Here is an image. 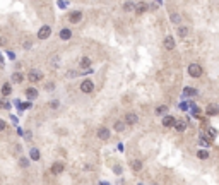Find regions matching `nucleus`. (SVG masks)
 Here are the masks:
<instances>
[{
    "mask_svg": "<svg viewBox=\"0 0 219 185\" xmlns=\"http://www.w3.org/2000/svg\"><path fill=\"white\" fill-rule=\"evenodd\" d=\"M188 74L190 77H200L202 75V67L199 63H190L188 65Z\"/></svg>",
    "mask_w": 219,
    "mask_h": 185,
    "instance_id": "nucleus-1",
    "label": "nucleus"
},
{
    "mask_svg": "<svg viewBox=\"0 0 219 185\" xmlns=\"http://www.w3.org/2000/svg\"><path fill=\"white\" fill-rule=\"evenodd\" d=\"M79 88H81V91H82V92L89 94V92H93V91H94V82H93V81H89V79H86V81H82V84L79 86Z\"/></svg>",
    "mask_w": 219,
    "mask_h": 185,
    "instance_id": "nucleus-2",
    "label": "nucleus"
},
{
    "mask_svg": "<svg viewBox=\"0 0 219 185\" xmlns=\"http://www.w3.org/2000/svg\"><path fill=\"white\" fill-rule=\"evenodd\" d=\"M50 34H52V28L50 26H41L38 31V40H48Z\"/></svg>",
    "mask_w": 219,
    "mask_h": 185,
    "instance_id": "nucleus-3",
    "label": "nucleus"
},
{
    "mask_svg": "<svg viewBox=\"0 0 219 185\" xmlns=\"http://www.w3.org/2000/svg\"><path fill=\"white\" fill-rule=\"evenodd\" d=\"M27 79H29L31 82H38V81L43 79V74H41L40 71H36V69H33V71L27 72Z\"/></svg>",
    "mask_w": 219,
    "mask_h": 185,
    "instance_id": "nucleus-4",
    "label": "nucleus"
},
{
    "mask_svg": "<svg viewBox=\"0 0 219 185\" xmlns=\"http://www.w3.org/2000/svg\"><path fill=\"white\" fill-rule=\"evenodd\" d=\"M110 136H112V132H110L108 127H99V129H98V137H99L101 141H108Z\"/></svg>",
    "mask_w": 219,
    "mask_h": 185,
    "instance_id": "nucleus-5",
    "label": "nucleus"
},
{
    "mask_svg": "<svg viewBox=\"0 0 219 185\" xmlns=\"http://www.w3.org/2000/svg\"><path fill=\"white\" fill-rule=\"evenodd\" d=\"M163 45H164V48H166L168 52H171V50L175 48V38L171 36V34H168V36H164V40H163Z\"/></svg>",
    "mask_w": 219,
    "mask_h": 185,
    "instance_id": "nucleus-6",
    "label": "nucleus"
},
{
    "mask_svg": "<svg viewBox=\"0 0 219 185\" xmlns=\"http://www.w3.org/2000/svg\"><path fill=\"white\" fill-rule=\"evenodd\" d=\"M205 113H207L209 117H216V115H219V105H216V103L207 105V108H205Z\"/></svg>",
    "mask_w": 219,
    "mask_h": 185,
    "instance_id": "nucleus-7",
    "label": "nucleus"
},
{
    "mask_svg": "<svg viewBox=\"0 0 219 185\" xmlns=\"http://www.w3.org/2000/svg\"><path fill=\"white\" fill-rule=\"evenodd\" d=\"M81 19H82V12L81 11H74V12H70V14H69V21H70L72 24L81 22Z\"/></svg>",
    "mask_w": 219,
    "mask_h": 185,
    "instance_id": "nucleus-8",
    "label": "nucleus"
},
{
    "mask_svg": "<svg viewBox=\"0 0 219 185\" xmlns=\"http://www.w3.org/2000/svg\"><path fill=\"white\" fill-rule=\"evenodd\" d=\"M175 117H171V115H164V118H163V127L164 129H171V127H175Z\"/></svg>",
    "mask_w": 219,
    "mask_h": 185,
    "instance_id": "nucleus-9",
    "label": "nucleus"
},
{
    "mask_svg": "<svg viewBox=\"0 0 219 185\" xmlns=\"http://www.w3.org/2000/svg\"><path fill=\"white\" fill-rule=\"evenodd\" d=\"M137 120H139V117L135 113H132V111L125 115V125H135V123H137Z\"/></svg>",
    "mask_w": 219,
    "mask_h": 185,
    "instance_id": "nucleus-10",
    "label": "nucleus"
},
{
    "mask_svg": "<svg viewBox=\"0 0 219 185\" xmlns=\"http://www.w3.org/2000/svg\"><path fill=\"white\" fill-rule=\"evenodd\" d=\"M147 9H149V5L145 4V2H139V4H135V9H134V11H135V14H137V15H141V14H144Z\"/></svg>",
    "mask_w": 219,
    "mask_h": 185,
    "instance_id": "nucleus-11",
    "label": "nucleus"
},
{
    "mask_svg": "<svg viewBox=\"0 0 219 185\" xmlns=\"http://www.w3.org/2000/svg\"><path fill=\"white\" fill-rule=\"evenodd\" d=\"M63 168H65V165L60 163V161H57V163L52 165V173H53V175H60V173L63 171Z\"/></svg>",
    "mask_w": 219,
    "mask_h": 185,
    "instance_id": "nucleus-12",
    "label": "nucleus"
},
{
    "mask_svg": "<svg viewBox=\"0 0 219 185\" xmlns=\"http://www.w3.org/2000/svg\"><path fill=\"white\" fill-rule=\"evenodd\" d=\"M26 98H27V100H31V101H34L38 98V89L36 88H27L26 89Z\"/></svg>",
    "mask_w": 219,
    "mask_h": 185,
    "instance_id": "nucleus-13",
    "label": "nucleus"
},
{
    "mask_svg": "<svg viewBox=\"0 0 219 185\" xmlns=\"http://www.w3.org/2000/svg\"><path fill=\"white\" fill-rule=\"evenodd\" d=\"M91 63H93V60H91L89 57H82L81 62H79V67H81L82 71H86V69H89L91 67Z\"/></svg>",
    "mask_w": 219,
    "mask_h": 185,
    "instance_id": "nucleus-14",
    "label": "nucleus"
},
{
    "mask_svg": "<svg viewBox=\"0 0 219 185\" xmlns=\"http://www.w3.org/2000/svg\"><path fill=\"white\" fill-rule=\"evenodd\" d=\"M175 130H176V132H185L187 130V120H176V122H175Z\"/></svg>",
    "mask_w": 219,
    "mask_h": 185,
    "instance_id": "nucleus-15",
    "label": "nucleus"
},
{
    "mask_svg": "<svg viewBox=\"0 0 219 185\" xmlns=\"http://www.w3.org/2000/svg\"><path fill=\"white\" fill-rule=\"evenodd\" d=\"M70 38H72V31L69 29V28H63V29L60 31V40L67 41V40H70Z\"/></svg>",
    "mask_w": 219,
    "mask_h": 185,
    "instance_id": "nucleus-16",
    "label": "nucleus"
},
{
    "mask_svg": "<svg viewBox=\"0 0 219 185\" xmlns=\"http://www.w3.org/2000/svg\"><path fill=\"white\" fill-rule=\"evenodd\" d=\"M23 81H24V75L21 74V72H14V74H12V82H14V84H21Z\"/></svg>",
    "mask_w": 219,
    "mask_h": 185,
    "instance_id": "nucleus-17",
    "label": "nucleus"
},
{
    "mask_svg": "<svg viewBox=\"0 0 219 185\" xmlns=\"http://www.w3.org/2000/svg\"><path fill=\"white\" fill-rule=\"evenodd\" d=\"M113 129H115L116 132H123V130H125V122H122V120H116L115 125H113Z\"/></svg>",
    "mask_w": 219,
    "mask_h": 185,
    "instance_id": "nucleus-18",
    "label": "nucleus"
},
{
    "mask_svg": "<svg viewBox=\"0 0 219 185\" xmlns=\"http://www.w3.org/2000/svg\"><path fill=\"white\" fill-rule=\"evenodd\" d=\"M170 19H171V22H173V24H180V22H182V15L176 14V12H173V14L170 15Z\"/></svg>",
    "mask_w": 219,
    "mask_h": 185,
    "instance_id": "nucleus-19",
    "label": "nucleus"
},
{
    "mask_svg": "<svg viewBox=\"0 0 219 185\" xmlns=\"http://www.w3.org/2000/svg\"><path fill=\"white\" fill-rule=\"evenodd\" d=\"M132 170H134V171H141L142 170V161L134 159V161H132Z\"/></svg>",
    "mask_w": 219,
    "mask_h": 185,
    "instance_id": "nucleus-20",
    "label": "nucleus"
},
{
    "mask_svg": "<svg viewBox=\"0 0 219 185\" xmlns=\"http://www.w3.org/2000/svg\"><path fill=\"white\" fill-rule=\"evenodd\" d=\"M11 92H12V88H11V84H7V82H5V84L2 86V94H4V96H9Z\"/></svg>",
    "mask_w": 219,
    "mask_h": 185,
    "instance_id": "nucleus-21",
    "label": "nucleus"
},
{
    "mask_svg": "<svg viewBox=\"0 0 219 185\" xmlns=\"http://www.w3.org/2000/svg\"><path fill=\"white\" fill-rule=\"evenodd\" d=\"M205 134H207V137H209V139H214V137L217 136L216 129H212V127H207V129H205Z\"/></svg>",
    "mask_w": 219,
    "mask_h": 185,
    "instance_id": "nucleus-22",
    "label": "nucleus"
},
{
    "mask_svg": "<svg viewBox=\"0 0 219 185\" xmlns=\"http://www.w3.org/2000/svg\"><path fill=\"white\" fill-rule=\"evenodd\" d=\"M29 156H31V159H34V161H38V159H40V151H38L36 148H33L29 151Z\"/></svg>",
    "mask_w": 219,
    "mask_h": 185,
    "instance_id": "nucleus-23",
    "label": "nucleus"
},
{
    "mask_svg": "<svg viewBox=\"0 0 219 185\" xmlns=\"http://www.w3.org/2000/svg\"><path fill=\"white\" fill-rule=\"evenodd\" d=\"M187 34H188V28H187V26H180L178 28V36L180 38H185Z\"/></svg>",
    "mask_w": 219,
    "mask_h": 185,
    "instance_id": "nucleus-24",
    "label": "nucleus"
},
{
    "mask_svg": "<svg viewBox=\"0 0 219 185\" xmlns=\"http://www.w3.org/2000/svg\"><path fill=\"white\" fill-rule=\"evenodd\" d=\"M164 113H168V106L166 105H159L156 108V115H164Z\"/></svg>",
    "mask_w": 219,
    "mask_h": 185,
    "instance_id": "nucleus-25",
    "label": "nucleus"
},
{
    "mask_svg": "<svg viewBox=\"0 0 219 185\" xmlns=\"http://www.w3.org/2000/svg\"><path fill=\"white\" fill-rule=\"evenodd\" d=\"M134 9H135L134 2H125V4H123V11L125 12H130V11H134Z\"/></svg>",
    "mask_w": 219,
    "mask_h": 185,
    "instance_id": "nucleus-26",
    "label": "nucleus"
},
{
    "mask_svg": "<svg viewBox=\"0 0 219 185\" xmlns=\"http://www.w3.org/2000/svg\"><path fill=\"white\" fill-rule=\"evenodd\" d=\"M183 94H185V96H195V94H197V91H195V89H190V88H187L185 91H183Z\"/></svg>",
    "mask_w": 219,
    "mask_h": 185,
    "instance_id": "nucleus-27",
    "label": "nucleus"
},
{
    "mask_svg": "<svg viewBox=\"0 0 219 185\" xmlns=\"http://www.w3.org/2000/svg\"><path fill=\"white\" fill-rule=\"evenodd\" d=\"M197 156H199L200 159H207L209 158V153L207 151H199V153H197Z\"/></svg>",
    "mask_w": 219,
    "mask_h": 185,
    "instance_id": "nucleus-28",
    "label": "nucleus"
},
{
    "mask_svg": "<svg viewBox=\"0 0 219 185\" xmlns=\"http://www.w3.org/2000/svg\"><path fill=\"white\" fill-rule=\"evenodd\" d=\"M0 108H4V110H9V108H11V105H9L5 100H2V101H0Z\"/></svg>",
    "mask_w": 219,
    "mask_h": 185,
    "instance_id": "nucleus-29",
    "label": "nucleus"
},
{
    "mask_svg": "<svg viewBox=\"0 0 219 185\" xmlns=\"http://www.w3.org/2000/svg\"><path fill=\"white\" fill-rule=\"evenodd\" d=\"M58 106H60V103H58L57 100H52V101H50V108H53V110H55V108H58Z\"/></svg>",
    "mask_w": 219,
    "mask_h": 185,
    "instance_id": "nucleus-30",
    "label": "nucleus"
},
{
    "mask_svg": "<svg viewBox=\"0 0 219 185\" xmlns=\"http://www.w3.org/2000/svg\"><path fill=\"white\" fill-rule=\"evenodd\" d=\"M199 142H200V144H205V146H211V142H209L207 137H205V139H204V137H200V139H199Z\"/></svg>",
    "mask_w": 219,
    "mask_h": 185,
    "instance_id": "nucleus-31",
    "label": "nucleus"
},
{
    "mask_svg": "<svg viewBox=\"0 0 219 185\" xmlns=\"http://www.w3.org/2000/svg\"><path fill=\"white\" fill-rule=\"evenodd\" d=\"M31 46H33V43H31V40H26V41H24V50H29Z\"/></svg>",
    "mask_w": 219,
    "mask_h": 185,
    "instance_id": "nucleus-32",
    "label": "nucleus"
},
{
    "mask_svg": "<svg viewBox=\"0 0 219 185\" xmlns=\"http://www.w3.org/2000/svg\"><path fill=\"white\" fill-rule=\"evenodd\" d=\"M45 89L46 91H53V89H55V84H53V82H48V84L45 86Z\"/></svg>",
    "mask_w": 219,
    "mask_h": 185,
    "instance_id": "nucleus-33",
    "label": "nucleus"
},
{
    "mask_svg": "<svg viewBox=\"0 0 219 185\" xmlns=\"http://www.w3.org/2000/svg\"><path fill=\"white\" fill-rule=\"evenodd\" d=\"M5 129H7V123H5V120L0 118V132H2V130H5Z\"/></svg>",
    "mask_w": 219,
    "mask_h": 185,
    "instance_id": "nucleus-34",
    "label": "nucleus"
},
{
    "mask_svg": "<svg viewBox=\"0 0 219 185\" xmlns=\"http://www.w3.org/2000/svg\"><path fill=\"white\" fill-rule=\"evenodd\" d=\"M79 75V72H75V71H69L67 72V77H77Z\"/></svg>",
    "mask_w": 219,
    "mask_h": 185,
    "instance_id": "nucleus-35",
    "label": "nucleus"
},
{
    "mask_svg": "<svg viewBox=\"0 0 219 185\" xmlns=\"http://www.w3.org/2000/svg\"><path fill=\"white\" fill-rule=\"evenodd\" d=\"M19 165H21V166H24V168H26L27 165H29V161H27V159H24V158H21V161H19Z\"/></svg>",
    "mask_w": 219,
    "mask_h": 185,
    "instance_id": "nucleus-36",
    "label": "nucleus"
},
{
    "mask_svg": "<svg viewBox=\"0 0 219 185\" xmlns=\"http://www.w3.org/2000/svg\"><path fill=\"white\" fill-rule=\"evenodd\" d=\"M113 171H115L116 175H120V173H122V168H120V166H115V170H113Z\"/></svg>",
    "mask_w": 219,
    "mask_h": 185,
    "instance_id": "nucleus-37",
    "label": "nucleus"
},
{
    "mask_svg": "<svg viewBox=\"0 0 219 185\" xmlns=\"http://www.w3.org/2000/svg\"><path fill=\"white\" fill-rule=\"evenodd\" d=\"M152 185H156V183H152Z\"/></svg>",
    "mask_w": 219,
    "mask_h": 185,
    "instance_id": "nucleus-38",
    "label": "nucleus"
},
{
    "mask_svg": "<svg viewBox=\"0 0 219 185\" xmlns=\"http://www.w3.org/2000/svg\"><path fill=\"white\" fill-rule=\"evenodd\" d=\"M139 185H142V183H139Z\"/></svg>",
    "mask_w": 219,
    "mask_h": 185,
    "instance_id": "nucleus-39",
    "label": "nucleus"
}]
</instances>
